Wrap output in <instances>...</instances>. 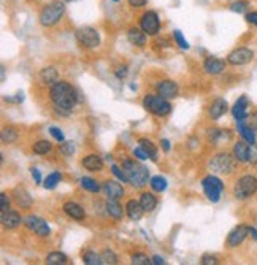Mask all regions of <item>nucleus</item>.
Here are the masks:
<instances>
[{"label":"nucleus","instance_id":"obj_44","mask_svg":"<svg viewBox=\"0 0 257 265\" xmlns=\"http://www.w3.org/2000/svg\"><path fill=\"white\" fill-rule=\"evenodd\" d=\"M10 210V197L5 192H2V196H0V213H5Z\"/></svg>","mask_w":257,"mask_h":265},{"label":"nucleus","instance_id":"obj_36","mask_svg":"<svg viewBox=\"0 0 257 265\" xmlns=\"http://www.w3.org/2000/svg\"><path fill=\"white\" fill-rule=\"evenodd\" d=\"M18 137H19L18 130L13 129V127H5L2 130V134H0V138H2V141L4 143H8V144L10 143H15L18 140Z\"/></svg>","mask_w":257,"mask_h":265},{"label":"nucleus","instance_id":"obj_11","mask_svg":"<svg viewBox=\"0 0 257 265\" xmlns=\"http://www.w3.org/2000/svg\"><path fill=\"white\" fill-rule=\"evenodd\" d=\"M22 224H24L29 231L37 234L38 237H48L50 232H51L48 222H46L45 219L37 218V216H27V218H24V222Z\"/></svg>","mask_w":257,"mask_h":265},{"label":"nucleus","instance_id":"obj_42","mask_svg":"<svg viewBox=\"0 0 257 265\" xmlns=\"http://www.w3.org/2000/svg\"><path fill=\"white\" fill-rule=\"evenodd\" d=\"M61 153L64 154V156H73L75 154V151H76V148H75V143L73 141H64L62 144H61Z\"/></svg>","mask_w":257,"mask_h":265},{"label":"nucleus","instance_id":"obj_33","mask_svg":"<svg viewBox=\"0 0 257 265\" xmlns=\"http://www.w3.org/2000/svg\"><path fill=\"white\" fill-rule=\"evenodd\" d=\"M62 181V173L61 172H53V173H50L48 176H46V179L43 181V187L45 189H54L57 184H59Z\"/></svg>","mask_w":257,"mask_h":265},{"label":"nucleus","instance_id":"obj_52","mask_svg":"<svg viewBox=\"0 0 257 265\" xmlns=\"http://www.w3.org/2000/svg\"><path fill=\"white\" fill-rule=\"evenodd\" d=\"M127 73H128L127 65H122V67H119L118 70H116V78H118V80H124L127 77Z\"/></svg>","mask_w":257,"mask_h":265},{"label":"nucleus","instance_id":"obj_26","mask_svg":"<svg viewBox=\"0 0 257 265\" xmlns=\"http://www.w3.org/2000/svg\"><path fill=\"white\" fill-rule=\"evenodd\" d=\"M107 213L116 221H121L124 218V210L119 205L118 199H108L107 200Z\"/></svg>","mask_w":257,"mask_h":265},{"label":"nucleus","instance_id":"obj_32","mask_svg":"<svg viewBox=\"0 0 257 265\" xmlns=\"http://www.w3.org/2000/svg\"><path fill=\"white\" fill-rule=\"evenodd\" d=\"M79 184H81V187H83L84 191H88V192H92V194H97V192H100V184L96 181L94 178H89V176H83L79 179Z\"/></svg>","mask_w":257,"mask_h":265},{"label":"nucleus","instance_id":"obj_12","mask_svg":"<svg viewBox=\"0 0 257 265\" xmlns=\"http://www.w3.org/2000/svg\"><path fill=\"white\" fill-rule=\"evenodd\" d=\"M248 235H249V227L248 225H243V224L237 225L235 229H232V232L227 235V246L229 248L240 246L244 240L248 238Z\"/></svg>","mask_w":257,"mask_h":265},{"label":"nucleus","instance_id":"obj_15","mask_svg":"<svg viewBox=\"0 0 257 265\" xmlns=\"http://www.w3.org/2000/svg\"><path fill=\"white\" fill-rule=\"evenodd\" d=\"M249 151H251V144L246 143L244 140H240L237 143H233L232 154H233V158L237 159V162H240V164L249 162Z\"/></svg>","mask_w":257,"mask_h":265},{"label":"nucleus","instance_id":"obj_2","mask_svg":"<svg viewBox=\"0 0 257 265\" xmlns=\"http://www.w3.org/2000/svg\"><path fill=\"white\" fill-rule=\"evenodd\" d=\"M65 15V2L64 0H51L46 4L38 15V22L43 27H53L59 22Z\"/></svg>","mask_w":257,"mask_h":265},{"label":"nucleus","instance_id":"obj_48","mask_svg":"<svg viewBox=\"0 0 257 265\" xmlns=\"http://www.w3.org/2000/svg\"><path fill=\"white\" fill-rule=\"evenodd\" d=\"M134 156L138 159V161H146V159H149V156L146 154V151L142 148V146H138V148H135L134 149Z\"/></svg>","mask_w":257,"mask_h":265},{"label":"nucleus","instance_id":"obj_19","mask_svg":"<svg viewBox=\"0 0 257 265\" xmlns=\"http://www.w3.org/2000/svg\"><path fill=\"white\" fill-rule=\"evenodd\" d=\"M105 196H107L108 199H121L124 196V187L122 184H119L118 181H113V179H107V181L103 183L102 186Z\"/></svg>","mask_w":257,"mask_h":265},{"label":"nucleus","instance_id":"obj_30","mask_svg":"<svg viewBox=\"0 0 257 265\" xmlns=\"http://www.w3.org/2000/svg\"><path fill=\"white\" fill-rule=\"evenodd\" d=\"M138 144L146 151V154L149 156L151 161H157V146H156L153 141L148 140V138H140L138 140Z\"/></svg>","mask_w":257,"mask_h":265},{"label":"nucleus","instance_id":"obj_53","mask_svg":"<svg viewBox=\"0 0 257 265\" xmlns=\"http://www.w3.org/2000/svg\"><path fill=\"white\" fill-rule=\"evenodd\" d=\"M7 102H13V103H21L22 100H24V94L22 92H18L16 97H5Z\"/></svg>","mask_w":257,"mask_h":265},{"label":"nucleus","instance_id":"obj_1","mask_svg":"<svg viewBox=\"0 0 257 265\" xmlns=\"http://www.w3.org/2000/svg\"><path fill=\"white\" fill-rule=\"evenodd\" d=\"M50 99L54 105V110L59 115H70L78 102V95L73 86L67 81H57L51 86Z\"/></svg>","mask_w":257,"mask_h":265},{"label":"nucleus","instance_id":"obj_39","mask_svg":"<svg viewBox=\"0 0 257 265\" xmlns=\"http://www.w3.org/2000/svg\"><path fill=\"white\" fill-rule=\"evenodd\" d=\"M132 263L134 265H149V263H153V259H149L145 252H135V254L131 257Z\"/></svg>","mask_w":257,"mask_h":265},{"label":"nucleus","instance_id":"obj_31","mask_svg":"<svg viewBox=\"0 0 257 265\" xmlns=\"http://www.w3.org/2000/svg\"><path fill=\"white\" fill-rule=\"evenodd\" d=\"M46 263L48 265H67L68 263V257L61 251H53L46 256Z\"/></svg>","mask_w":257,"mask_h":265},{"label":"nucleus","instance_id":"obj_28","mask_svg":"<svg viewBox=\"0 0 257 265\" xmlns=\"http://www.w3.org/2000/svg\"><path fill=\"white\" fill-rule=\"evenodd\" d=\"M40 80L45 84H54L59 81V73H57V70L54 67H45L40 71Z\"/></svg>","mask_w":257,"mask_h":265},{"label":"nucleus","instance_id":"obj_49","mask_svg":"<svg viewBox=\"0 0 257 265\" xmlns=\"http://www.w3.org/2000/svg\"><path fill=\"white\" fill-rule=\"evenodd\" d=\"M249 164L257 165V143L251 144V151H249Z\"/></svg>","mask_w":257,"mask_h":265},{"label":"nucleus","instance_id":"obj_6","mask_svg":"<svg viewBox=\"0 0 257 265\" xmlns=\"http://www.w3.org/2000/svg\"><path fill=\"white\" fill-rule=\"evenodd\" d=\"M257 192V178L254 175H244L237 179L233 186V197L237 200H248Z\"/></svg>","mask_w":257,"mask_h":265},{"label":"nucleus","instance_id":"obj_23","mask_svg":"<svg viewBox=\"0 0 257 265\" xmlns=\"http://www.w3.org/2000/svg\"><path fill=\"white\" fill-rule=\"evenodd\" d=\"M127 40L131 45L142 48L146 45V33L140 27H131L127 32Z\"/></svg>","mask_w":257,"mask_h":265},{"label":"nucleus","instance_id":"obj_37","mask_svg":"<svg viewBox=\"0 0 257 265\" xmlns=\"http://www.w3.org/2000/svg\"><path fill=\"white\" fill-rule=\"evenodd\" d=\"M229 10L237 15H243V13L246 15L248 10H249V4L246 2V0H237V2H232L229 5Z\"/></svg>","mask_w":257,"mask_h":265},{"label":"nucleus","instance_id":"obj_8","mask_svg":"<svg viewBox=\"0 0 257 265\" xmlns=\"http://www.w3.org/2000/svg\"><path fill=\"white\" fill-rule=\"evenodd\" d=\"M202 187L205 196L209 202L218 203L221 200V196H223V191H224V183L215 175H208L202 179Z\"/></svg>","mask_w":257,"mask_h":265},{"label":"nucleus","instance_id":"obj_47","mask_svg":"<svg viewBox=\"0 0 257 265\" xmlns=\"http://www.w3.org/2000/svg\"><path fill=\"white\" fill-rule=\"evenodd\" d=\"M219 259L211 254H203L202 256V265H218Z\"/></svg>","mask_w":257,"mask_h":265},{"label":"nucleus","instance_id":"obj_27","mask_svg":"<svg viewBox=\"0 0 257 265\" xmlns=\"http://www.w3.org/2000/svg\"><path fill=\"white\" fill-rule=\"evenodd\" d=\"M140 203H142V207L146 213H151L157 207V197L151 194V192H143L142 197H140Z\"/></svg>","mask_w":257,"mask_h":265},{"label":"nucleus","instance_id":"obj_41","mask_svg":"<svg viewBox=\"0 0 257 265\" xmlns=\"http://www.w3.org/2000/svg\"><path fill=\"white\" fill-rule=\"evenodd\" d=\"M100 256H102L103 263H107V265H114V263H118V256H116L111 249H105Z\"/></svg>","mask_w":257,"mask_h":265},{"label":"nucleus","instance_id":"obj_57","mask_svg":"<svg viewBox=\"0 0 257 265\" xmlns=\"http://www.w3.org/2000/svg\"><path fill=\"white\" fill-rule=\"evenodd\" d=\"M249 237L254 240V242H257V229L254 227H249Z\"/></svg>","mask_w":257,"mask_h":265},{"label":"nucleus","instance_id":"obj_9","mask_svg":"<svg viewBox=\"0 0 257 265\" xmlns=\"http://www.w3.org/2000/svg\"><path fill=\"white\" fill-rule=\"evenodd\" d=\"M140 29L149 37H154V35L160 32V18L156 11L148 10L140 16Z\"/></svg>","mask_w":257,"mask_h":265},{"label":"nucleus","instance_id":"obj_55","mask_svg":"<svg viewBox=\"0 0 257 265\" xmlns=\"http://www.w3.org/2000/svg\"><path fill=\"white\" fill-rule=\"evenodd\" d=\"M160 146H162L163 151L168 153V151H170V141H168L167 138H162V140H160Z\"/></svg>","mask_w":257,"mask_h":265},{"label":"nucleus","instance_id":"obj_51","mask_svg":"<svg viewBox=\"0 0 257 265\" xmlns=\"http://www.w3.org/2000/svg\"><path fill=\"white\" fill-rule=\"evenodd\" d=\"M127 4L132 8H143L148 4V0H127Z\"/></svg>","mask_w":257,"mask_h":265},{"label":"nucleus","instance_id":"obj_35","mask_svg":"<svg viewBox=\"0 0 257 265\" xmlns=\"http://www.w3.org/2000/svg\"><path fill=\"white\" fill-rule=\"evenodd\" d=\"M33 153L35 154H38V156H45V154H48L51 149H53V144L50 141H46V140H38L37 143H33V146H32Z\"/></svg>","mask_w":257,"mask_h":265},{"label":"nucleus","instance_id":"obj_24","mask_svg":"<svg viewBox=\"0 0 257 265\" xmlns=\"http://www.w3.org/2000/svg\"><path fill=\"white\" fill-rule=\"evenodd\" d=\"M125 213L128 216V219H132V221H140L142 219V216L145 213L143 207H142V203H140V200H128L127 205H125Z\"/></svg>","mask_w":257,"mask_h":265},{"label":"nucleus","instance_id":"obj_4","mask_svg":"<svg viewBox=\"0 0 257 265\" xmlns=\"http://www.w3.org/2000/svg\"><path fill=\"white\" fill-rule=\"evenodd\" d=\"M143 108L146 111H149L151 115L154 116H159V118H163V116H168L172 113V103L160 97V95H154V94H148L145 95L143 99Z\"/></svg>","mask_w":257,"mask_h":265},{"label":"nucleus","instance_id":"obj_25","mask_svg":"<svg viewBox=\"0 0 257 265\" xmlns=\"http://www.w3.org/2000/svg\"><path fill=\"white\" fill-rule=\"evenodd\" d=\"M81 164H83V167L86 168V170H89V172H100L103 168V159L100 158V156H97V154L86 156V158L81 161Z\"/></svg>","mask_w":257,"mask_h":265},{"label":"nucleus","instance_id":"obj_16","mask_svg":"<svg viewBox=\"0 0 257 265\" xmlns=\"http://www.w3.org/2000/svg\"><path fill=\"white\" fill-rule=\"evenodd\" d=\"M227 61H223V59L218 57H206L203 62V70L208 75H221L226 70Z\"/></svg>","mask_w":257,"mask_h":265},{"label":"nucleus","instance_id":"obj_58","mask_svg":"<svg viewBox=\"0 0 257 265\" xmlns=\"http://www.w3.org/2000/svg\"><path fill=\"white\" fill-rule=\"evenodd\" d=\"M65 4H73V2H79V0H64Z\"/></svg>","mask_w":257,"mask_h":265},{"label":"nucleus","instance_id":"obj_14","mask_svg":"<svg viewBox=\"0 0 257 265\" xmlns=\"http://www.w3.org/2000/svg\"><path fill=\"white\" fill-rule=\"evenodd\" d=\"M249 99L246 95H241V97L235 102V105L232 106V115L235 118V121H244V119L249 118Z\"/></svg>","mask_w":257,"mask_h":265},{"label":"nucleus","instance_id":"obj_21","mask_svg":"<svg viewBox=\"0 0 257 265\" xmlns=\"http://www.w3.org/2000/svg\"><path fill=\"white\" fill-rule=\"evenodd\" d=\"M229 110V105L224 99H216L211 105H209V110H208V116L211 119H219L223 118Z\"/></svg>","mask_w":257,"mask_h":265},{"label":"nucleus","instance_id":"obj_18","mask_svg":"<svg viewBox=\"0 0 257 265\" xmlns=\"http://www.w3.org/2000/svg\"><path fill=\"white\" fill-rule=\"evenodd\" d=\"M62 210H64V213L68 216V218H72L75 221H83L86 218L84 208L81 207V205H78L76 202H65Z\"/></svg>","mask_w":257,"mask_h":265},{"label":"nucleus","instance_id":"obj_22","mask_svg":"<svg viewBox=\"0 0 257 265\" xmlns=\"http://www.w3.org/2000/svg\"><path fill=\"white\" fill-rule=\"evenodd\" d=\"M0 214H2V218L0 219H2V224L5 229H16L22 221H24V219H21V214L15 210H8V211L0 213Z\"/></svg>","mask_w":257,"mask_h":265},{"label":"nucleus","instance_id":"obj_10","mask_svg":"<svg viewBox=\"0 0 257 265\" xmlns=\"http://www.w3.org/2000/svg\"><path fill=\"white\" fill-rule=\"evenodd\" d=\"M252 59H254V51L246 46H240V48H235V50L229 53L227 64H230L233 67H241V65L249 64Z\"/></svg>","mask_w":257,"mask_h":265},{"label":"nucleus","instance_id":"obj_3","mask_svg":"<svg viewBox=\"0 0 257 265\" xmlns=\"http://www.w3.org/2000/svg\"><path fill=\"white\" fill-rule=\"evenodd\" d=\"M122 170L127 175L128 183L134 187H143L148 184L149 170L140 162H135L134 159H125L122 162Z\"/></svg>","mask_w":257,"mask_h":265},{"label":"nucleus","instance_id":"obj_34","mask_svg":"<svg viewBox=\"0 0 257 265\" xmlns=\"http://www.w3.org/2000/svg\"><path fill=\"white\" fill-rule=\"evenodd\" d=\"M149 186H151V189L156 191V192H163V191L167 189L168 183H167V179L163 178V176L157 175V176H153V178H151Z\"/></svg>","mask_w":257,"mask_h":265},{"label":"nucleus","instance_id":"obj_54","mask_svg":"<svg viewBox=\"0 0 257 265\" xmlns=\"http://www.w3.org/2000/svg\"><path fill=\"white\" fill-rule=\"evenodd\" d=\"M248 123H249V124L252 126V129L257 132V111H254V113L249 116V121H248Z\"/></svg>","mask_w":257,"mask_h":265},{"label":"nucleus","instance_id":"obj_43","mask_svg":"<svg viewBox=\"0 0 257 265\" xmlns=\"http://www.w3.org/2000/svg\"><path fill=\"white\" fill-rule=\"evenodd\" d=\"M111 172H113V175L119 179V181H122V183H128V179H127V175L124 173V170H122V167L119 168L118 165H111Z\"/></svg>","mask_w":257,"mask_h":265},{"label":"nucleus","instance_id":"obj_50","mask_svg":"<svg viewBox=\"0 0 257 265\" xmlns=\"http://www.w3.org/2000/svg\"><path fill=\"white\" fill-rule=\"evenodd\" d=\"M30 175H32V178L35 179V183H37V184H41V173H40L38 168L32 167V168H30Z\"/></svg>","mask_w":257,"mask_h":265},{"label":"nucleus","instance_id":"obj_17","mask_svg":"<svg viewBox=\"0 0 257 265\" xmlns=\"http://www.w3.org/2000/svg\"><path fill=\"white\" fill-rule=\"evenodd\" d=\"M237 130L241 137V140H244L249 144H254L255 143V138H257V132L252 129V126L248 123V119H244V121H237Z\"/></svg>","mask_w":257,"mask_h":265},{"label":"nucleus","instance_id":"obj_59","mask_svg":"<svg viewBox=\"0 0 257 265\" xmlns=\"http://www.w3.org/2000/svg\"><path fill=\"white\" fill-rule=\"evenodd\" d=\"M111 2H119V0H111Z\"/></svg>","mask_w":257,"mask_h":265},{"label":"nucleus","instance_id":"obj_29","mask_svg":"<svg viewBox=\"0 0 257 265\" xmlns=\"http://www.w3.org/2000/svg\"><path fill=\"white\" fill-rule=\"evenodd\" d=\"M232 134L230 130H223V129H209L208 130V140L213 141V143H218V141H226V140H230Z\"/></svg>","mask_w":257,"mask_h":265},{"label":"nucleus","instance_id":"obj_7","mask_svg":"<svg viewBox=\"0 0 257 265\" xmlns=\"http://www.w3.org/2000/svg\"><path fill=\"white\" fill-rule=\"evenodd\" d=\"M76 42L79 46L86 48V50H96L100 45V33L97 29L91 27V26H83L75 32Z\"/></svg>","mask_w":257,"mask_h":265},{"label":"nucleus","instance_id":"obj_40","mask_svg":"<svg viewBox=\"0 0 257 265\" xmlns=\"http://www.w3.org/2000/svg\"><path fill=\"white\" fill-rule=\"evenodd\" d=\"M173 40H175V43H177L181 50H189V43H188V40L184 39V35L181 33V30H173Z\"/></svg>","mask_w":257,"mask_h":265},{"label":"nucleus","instance_id":"obj_13","mask_svg":"<svg viewBox=\"0 0 257 265\" xmlns=\"http://www.w3.org/2000/svg\"><path fill=\"white\" fill-rule=\"evenodd\" d=\"M156 91L160 97L170 100V99L177 97L178 92H180V88H178V84L172 80H162L156 84Z\"/></svg>","mask_w":257,"mask_h":265},{"label":"nucleus","instance_id":"obj_38","mask_svg":"<svg viewBox=\"0 0 257 265\" xmlns=\"http://www.w3.org/2000/svg\"><path fill=\"white\" fill-rule=\"evenodd\" d=\"M83 262L86 265H100V263H103L102 256L97 254V252H94V251H86L83 254Z\"/></svg>","mask_w":257,"mask_h":265},{"label":"nucleus","instance_id":"obj_45","mask_svg":"<svg viewBox=\"0 0 257 265\" xmlns=\"http://www.w3.org/2000/svg\"><path fill=\"white\" fill-rule=\"evenodd\" d=\"M244 21H246L249 26L252 27H257V10L254 11H248L246 15H244Z\"/></svg>","mask_w":257,"mask_h":265},{"label":"nucleus","instance_id":"obj_56","mask_svg":"<svg viewBox=\"0 0 257 265\" xmlns=\"http://www.w3.org/2000/svg\"><path fill=\"white\" fill-rule=\"evenodd\" d=\"M153 263H154V265H165L167 262L163 260V257H160V256H154V257H153Z\"/></svg>","mask_w":257,"mask_h":265},{"label":"nucleus","instance_id":"obj_20","mask_svg":"<svg viewBox=\"0 0 257 265\" xmlns=\"http://www.w3.org/2000/svg\"><path fill=\"white\" fill-rule=\"evenodd\" d=\"M13 199H15V202H16L18 207H21V208L29 210V208L32 207V197H30L29 192L26 191V187H22V186L15 187V191H13Z\"/></svg>","mask_w":257,"mask_h":265},{"label":"nucleus","instance_id":"obj_46","mask_svg":"<svg viewBox=\"0 0 257 265\" xmlns=\"http://www.w3.org/2000/svg\"><path fill=\"white\" fill-rule=\"evenodd\" d=\"M50 134L53 135V138H56L57 141H64L65 140V135H64V132L59 129V127H50Z\"/></svg>","mask_w":257,"mask_h":265},{"label":"nucleus","instance_id":"obj_5","mask_svg":"<svg viewBox=\"0 0 257 265\" xmlns=\"http://www.w3.org/2000/svg\"><path fill=\"white\" fill-rule=\"evenodd\" d=\"M209 170L221 175H230L237 167V159L233 158V154L229 153H218L215 154L211 161L208 162Z\"/></svg>","mask_w":257,"mask_h":265}]
</instances>
